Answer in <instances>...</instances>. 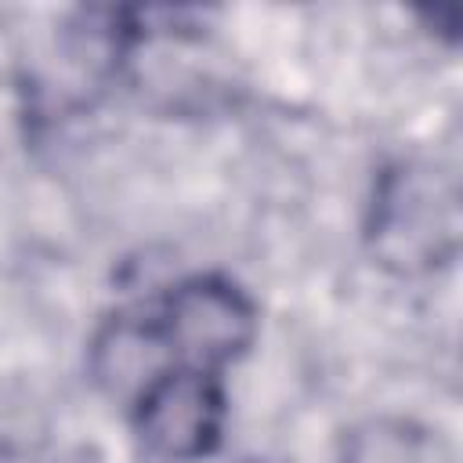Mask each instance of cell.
Segmentation results:
<instances>
[{"mask_svg":"<svg viewBox=\"0 0 463 463\" xmlns=\"http://www.w3.org/2000/svg\"><path fill=\"white\" fill-rule=\"evenodd\" d=\"M365 239L380 264L412 275L452 260L459 242V192L441 166L402 159L373 188Z\"/></svg>","mask_w":463,"mask_h":463,"instance_id":"6da1fadb","label":"cell"},{"mask_svg":"<svg viewBox=\"0 0 463 463\" xmlns=\"http://www.w3.org/2000/svg\"><path fill=\"white\" fill-rule=\"evenodd\" d=\"M137 318L166 358V369L192 365L221 373L239 362L257 336V307L250 293L217 271L181 279Z\"/></svg>","mask_w":463,"mask_h":463,"instance_id":"7a4b0ae2","label":"cell"},{"mask_svg":"<svg viewBox=\"0 0 463 463\" xmlns=\"http://www.w3.org/2000/svg\"><path fill=\"white\" fill-rule=\"evenodd\" d=\"M228 416L221 373L170 365L130 398V423L141 445L166 463H195L217 452Z\"/></svg>","mask_w":463,"mask_h":463,"instance_id":"3957f363","label":"cell"}]
</instances>
